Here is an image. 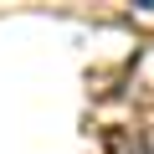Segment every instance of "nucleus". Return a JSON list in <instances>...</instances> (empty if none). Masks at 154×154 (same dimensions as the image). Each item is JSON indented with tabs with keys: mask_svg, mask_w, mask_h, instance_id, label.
Returning <instances> with one entry per match:
<instances>
[{
	"mask_svg": "<svg viewBox=\"0 0 154 154\" xmlns=\"http://www.w3.org/2000/svg\"><path fill=\"white\" fill-rule=\"evenodd\" d=\"M113 149H118V154H154V128H144V134H123Z\"/></svg>",
	"mask_w": 154,
	"mask_h": 154,
	"instance_id": "f257e3e1",
	"label": "nucleus"
}]
</instances>
